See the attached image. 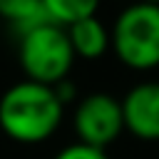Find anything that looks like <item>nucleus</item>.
<instances>
[{
	"label": "nucleus",
	"mask_w": 159,
	"mask_h": 159,
	"mask_svg": "<svg viewBox=\"0 0 159 159\" xmlns=\"http://www.w3.org/2000/svg\"><path fill=\"white\" fill-rule=\"evenodd\" d=\"M65 104L50 84L20 80L0 97V129L17 144H42L62 124Z\"/></svg>",
	"instance_id": "f257e3e1"
},
{
	"label": "nucleus",
	"mask_w": 159,
	"mask_h": 159,
	"mask_svg": "<svg viewBox=\"0 0 159 159\" xmlns=\"http://www.w3.org/2000/svg\"><path fill=\"white\" fill-rule=\"evenodd\" d=\"M109 47L129 70L159 67V5L144 0L127 5L109 27Z\"/></svg>",
	"instance_id": "f03ea898"
},
{
	"label": "nucleus",
	"mask_w": 159,
	"mask_h": 159,
	"mask_svg": "<svg viewBox=\"0 0 159 159\" xmlns=\"http://www.w3.org/2000/svg\"><path fill=\"white\" fill-rule=\"evenodd\" d=\"M75 52L67 37V30L45 20L17 37V62L25 72V80L40 84H57L70 77L75 65Z\"/></svg>",
	"instance_id": "7ed1b4c3"
},
{
	"label": "nucleus",
	"mask_w": 159,
	"mask_h": 159,
	"mask_svg": "<svg viewBox=\"0 0 159 159\" xmlns=\"http://www.w3.org/2000/svg\"><path fill=\"white\" fill-rule=\"evenodd\" d=\"M72 127L77 134V142L107 149L119 139L124 132V117H122V102L107 92H92L75 107Z\"/></svg>",
	"instance_id": "20e7f679"
},
{
	"label": "nucleus",
	"mask_w": 159,
	"mask_h": 159,
	"mask_svg": "<svg viewBox=\"0 0 159 159\" xmlns=\"http://www.w3.org/2000/svg\"><path fill=\"white\" fill-rule=\"evenodd\" d=\"M119 102L124 132L142 142H159V80L137 82Z\"/></svg>",
	"instance_id": "39448f33"
},
{
	"label": "nucleus",
	"mask_w": 159,
	"mask_h": 159,
	"mask_svg": "<svg viewBox=\"0 0 159 159\" xmlns=\"http://www.w3.org/2000/svg\"><path fill=\"white\" fill-rule=\"evenodd\" d=\"M65 30H67V37H70L75 57L99 60V57L107 55V50H109V30L97 15L82 17L77 22L67 25Z\"/></svg>",
	"instance_id": "423d86ee"
},
{
	"label": "nucleus",
	"mask_w": 159,
	"mask_h": 159,
	"mask_svg": "<svg viewBox=\"0 0 159 159\" xmlns=\"http://www.w3.org/2000/svg\"><path fill=\"white\" fill-rule=\"evenodd\" d=\"M0 17L17 32V37L47 20L40 0H0Z\"/></svg>",
	"instance_id": "0eeeda50"
},
{
	"label": "nucleus",
	"mask_w": 159,
	"mask_h": 159,
	"mask_svg": "<svg viewBox=\"0 0 159 159\" xmlns=\"http://www.w3.org/2000/svg\"><path fill=\"white\" fill-rule=\"evenodd\" d=\"M40 2H42L45 17L60 27H67L82 17H89L99 7V0H40Z\"/></svg>",
	"instance_id": "6e6552de"
},
{
	"label": "nucleus",
	"mask_w": 159,
	"mask_h": 159,
	"mask_svg": "<svg viewBox=\"0 0 159 159\" xmlns=\"http://www.w3.org/2000/svg\"><path fill=\"white\" fill-rule=\"evenodd\" d=\"M55 159H109V154H107V149H97V147L75 142V144L62 147L55 154Z\"/></svg>",
	"instance_id": "1a4fd4ad"
},
{
	"label": "nucleus",
	"mask_w": 159,
	"mask_h": 159,
	"mask_svg": "<svg viewBox=\"0 0 159 159\" xmlns=\"http://www.w3.org/2000/svg\"><path fill=\"white\" fill-rule=\"evenodd\" d=\"M52 89H55V94H57V99H60L62 104H67V102L75 99V84H72L70 80H62V82L52 84Z\"/></svg>",
	"instance_id": "9d476101"
},
{
	"label": "nucleus",
	"mask_w": 159,
	"mask_h": 159,
	"mask_svg": "<svg viewBox=\"0 0 159 159\" xmlns=\"http://www.w3.org/2000/svg\"><path fill=\"white\" fill-rule=\"evenodd\" d=\"M144 2H157V5H159V0H144Z\"/></svg>",
	"instance_id": "9b49d317"
}]
</instances>
